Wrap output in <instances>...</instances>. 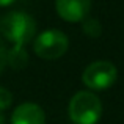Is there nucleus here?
Listing matches in <instances>:
<instances>
[{
    "instance_id": "1",
    "label": "nucleus",
    "mask_w": 124,
    "mask_h": 124,
    "mask_svg": "<svg viewBox=\"0 0 124 124\" xmlns=\"http://www.w3.org/2000/svg\"><path fill=\"white\" fill-rule=\"evenodd\" d=\"M36 33V22L30 14L11 11L0 17V35L13 46H27Z\"/></svg>"
},
{
    "instance_id": "2",
    "label": "nucleus",
    "mask_w": 124,
    "mask_h": 124,
    "mask_svg": "<svg viewBox=\"0 0 124 124\" xmlns=\"http://www.w3.org/2000/svg\"><path fill=\"white\" fill-rule=\"evenodd\" d=\"M68 115L74 124H96L102 115L101 99L91 91H79L71 97Z\"/></svg>"
},
{
    "instance_id": "3",
    "label": "nucleus",
    "mask_w": 124,
    "mask_h": 124,
    "mask_svg": "<svg viewBox=\"0 0 124 124\" xmlns=\"http://www.w3.org/2000/svg\"><path fill=\"white\" fill-rule=\"evenodd\" d=\"M118 79V69L112 61H93L85 68L82 74V82L85 86L94 91H105Z\"/></svg>"
},
{
    "instance_id": "4",
    "label": "nucleus",
    "mask_w": 124,
    "mask_h": 124,
    "mask_svg": "<svg viewBox=\"0 0 124 124\" xmlns=\"http://www.w3.org/2000/svg\"><path fill=\"white\" fill-rule=\"evenodd\" d=\"M69 47L68 36L60 30H46L38 35L33 44V50L42 60H57L63 57Z\"/></svg>"
},
{
    "instance_id": "5",
    "label": "nucleus",
    "mask_w": 124,
    "mask_h": 124,
    "mask_svg": "<svg viewBox=\"0 0 124 124\" xmlns=\"http://www.w3.org/2000/svg\"><path fill=\"white\" fill-rule=\"evenodd\" d=\"M55 8L66 22H82L90 14L91 0H55Z\"/></svg>"
},
{
    "instance_id": "6",
    "label": "nucleus",
    "mask_w": 124,
    "mask_h": 124,
    "mask_svg": "<svg viewBox=\"0 0 124 124\" xmlns=\"http://www.w3.org/2000/svg\"><path fill=\"white\" fill-rule=\"evenodd\" d=\"M11 124H46V113L38 104L24 102L14 108Z\"/></svg>"
},
{
    "instance_id": "7",
    "label": "nucleus",
    "mask_w": 124,
    "mask_h": 124,
    "mask_svg": "<svg viewBox=\"0 0 124 124\" xmlns=\"http://www.w3.org/2000/svg\"><path fill=\"white\" fill-rule=\"evenodd\" d=\"M6 64L13 69H24L28 64V54L24 46H13L9 50H6Z\"/></svg>"
},
{
    "instance_id": "8",
    "label": "nucleus",
    "mask_w": 124,
    "mask_h": 124,
    "mask_svg": "<svg viewBox=\"0 0 124 124\" xmlns=\"http://www.w3.org/2000/svg\"><path fill=\"white\" fill-rule=\"evenodd\" d=\"M83 24H82V30L85 35H88L90 38H99L101 33H102V27H101L99 21L96 19H91V17H85L83 19Z\"/></svg>"
},
{
    "instance_id": "9",
    "label": "nucleus",
    "mask_w": 124,
    "mask_h": 124,
    "mask_svg": "<svg viewBox=\"0 0 124 124\" xmlns=\"http://www.w3.org/2000/svg\"><path fill=\"white\" fill-rule=\"evenodd\" d=\"M11 104H13V94L9 93L6 88L0 86V112L9 108Z\"/></svg>"
},
{
    "instance_id": "10",
    "label": "nucleus",
    "mask_w": 124,
    "mask_h": 124,
    "mask_svg": "<svg viewBox=\"0 0 124 124\" xmlns=\"http://www.w3.org/2000/svg\"><path fill=\"white\" fill-rule=\"evenodd\" d=\"M6 46L5 42H3V39L0 38V74L3 72V69L6 68Z\"/></svg>"
},
{
    "instance_id": "11",
    "label": "nucleus",
    "mask_w": 124,
    "mask_h": 124,
    "mask_svg": "<svg viewBox=\"0 0 124 124\" xmlns=\"http://www.w3.org/2000/svg\"><path fill=\"white\" fill-rule=\"evenodd\" d=\"M16 0H0V6H9V5H13Z\"/></svg>"
},
{
    "instance_id": "12",
    "label": "nucleus",
    "mask_w": 124,
    "mask_h": 124,
    "mask_svg": "<svg viewBox=\"0 0 124 124\" xmlns=\"http://www.w3.org/2000/svg\"><path fill=\"white\" fill-rule=\"evenodd\" d=\"M0 124H5V115L0 112Z\"/></svg>"
}]
</instances>
